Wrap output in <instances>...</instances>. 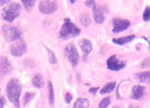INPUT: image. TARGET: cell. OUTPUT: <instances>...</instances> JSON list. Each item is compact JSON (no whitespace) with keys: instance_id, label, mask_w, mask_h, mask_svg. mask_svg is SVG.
I'll return each instance as SVG.
<instances>
[{"instance_id":"obj_16","label":"cell","mask_w":150,"mask_h":108,"mask_svg":"<svg viewBox=\"0 0 150 108\" xmlns=\"http://www.w3.org/2000/svg\"><path fill=\"white\" fill-rule=\"evenodd\" d=\"M136 77L138 80L141 82H150V72H144L137 73L136 74Z\"/></svg>"},{"instance_id":"obj_4","label":"cell","mask_w":150,"mask_h":108,"mask_svg":"<svg viewBox=\"0 0 150 108\" xmlns=\"http://www.w3.org/2000/svg\"><path fill=\"white\" fill-rule=\"evenodd\" d=\"M1 31H2V35L4 40L7 42H11V41L21 39V32L16 27L5 24L3 25Z\"/></svg>"},{"instance_id":"obj_13","label":"cell","mask_w":150,"mask_h":108,"mask_svg":"<svg viewBox=\"0 0 150 108\" xmlns=\"http://www.w3.org/2000/svg\"><path fill=\"white\" fill-rule=\"evenodd\" d=\"M145 94V87L142 85H135L132 88L131 99H140L144 97Z\"/></svg>"},{"instance_id":"obj_31","label":"cell","mask_w":150,"mask_h":108,"mask_svg":"<svg viewBox=\"0 0 150 108\" xmlns=\"http://www.w3.org/2000/svg\"><path fill=\"white\" fill-rule=\"evenodd\" d=\"M10 1H0V4L2 5V4H6V3H8Z\"/></svg>"},{"instance_id":"obj_2","label":"cell","mask_w":150,"mask_h":108,"mask_svg":"<svg viewBox=\"0 0 150 108\" xmlns=\"http://www.w3.org/2000/svg\"><path fill=\"white\" fill-rule=\"evenodd\" d=\"M81 29L75 24L70 21V19H64V24H62L61 30L59 32L60 38L64 40L75 38L80 35Z\"/></svg>"},{"instance_id":"obj_15","label":"cell","mask_w":150,"mask_h":108,"mask_svg":"<svg viewBox=\"0 0 150 108\" xmlns=\"http://www.w3.org/2000/svg\"><path fill=\"white\" fill-rule=\"evenodd\" d=\"M32 85L37 88H41L43 87L44 81L42 74H37L36 75L34 76L33 79H32Z\"/></svg>"},{"instance_id":"obj_21","label":"cell","mask_w":150,"mask_h":108,"mask_svg":"<svg viewBox=\"0 0 150 108\" xmlns=\"http://www.w3.org/2000/svg\"><path fill=\"white\" fill-rule=\"evenodd\" d=\"M48 91H49V96H48V99H49V103L51 104H54V87H53L51 82H48Z\"/></svg>"},{"instance_id":"obj_7","label":"cell","mask_w":150,"mask_h":108,"mask_svg":"<svg viewBox=\"0 0 150 108\" xmlns=\"http://www.w3.org/2000/svg\"><path fill=\"white\" fill-rule=\"evenodd\" d=\"M125 66V62L120 60L118 56L116 54L111 56L107 60V68L109 70L114 71V72H118V71L124 69Z\"/></svg>"},{"instance_id":"obj_1","label":"cell","mask_w":150,"mask_h":108,"mask_svg":"<svg viewBox=\"0 0 150 108\" xmlns=\"http://www.w3.org/2000/svg\"><path fill=\"white\" fill-rule=\"evenodd\" d=\"M7 97L9 100L16 107H20V95L21 93V85L17 79H12L7 85Z\"/></svg>"},{"instance_id":"obj_25","label":"cell","mask_w":150,"mask_h":108,"mask_svg":"<svg viewBox=\"0 0 150 108\" xmlns=\"http://www.w3.org/2000/svg\"><path fill=\"white\" fill-rule=\"evenodd\" d=\"M34 97H35V94L34 93H26V94L24 96V98H23V103H24V104H27Z\"/></svg>"},{"instance_id":"obj_29","label":"cell","mask_w":150,"mask_h":108,"mask_svg":"<svg viewBox=\"0 0 150 108\" xmlns=\"http://www.w3.org/2000/svg\"><path fill=\"white\" fill-rule=\"evenodd\" d=\"M4 104H5V99L3 97H0V108H3Z\"/></svg>"},{"instance_id":"obj_11","label":"cell","mask_w":150,"mask_h":108,"mask_svg":"<svg viewBox=\"0 0 150 108\" xmlns=\"http://www.w3.org/2000/svg\"><path fill=\"white\" fill-rule=\"evenodd\" d=\"M11 71V65L5 56L0 57V78L4 77Z\"/></svg>"},{"instance_id":"obj_28","label":"cell","mask_w":150,"mask_h":108,"mask_svg":"<svg viewBox=\"0 0 150 108\" xmlns=\"http://www.w3.org/2000/svg\"><path fill=\"white\" fill-rule=\"evenodd\" d=\"M98 90H99V87H93V88H91L89 90V92L91 94H93V95H95L96 94V93L98 92Z\"/></svg>"},{"instance_id":"obj_35","label":"cell","mask_w":150,"mask_h":108,"mask_svg":"<svg viewBox=\"0 0 150 108\" xmlns=\"http://www.w3.org/2000/svg\"><path fill=\"white\" fill-rule=\"evenodd\" d=\"M0 92H1V89H0Z\"/></svg>"},{"instance_id":"obj_9","label":"cell","mask_w":150,"mask_h":108,"mask_svg":"<svg viewBox=\"0 0 150 108\" xmlns=\"http://www.w3.org/2000/svg\"><path fill=\"white\" fill-rule=\"evenodd\" d=\"M113 29L112 32L114 33L122 32L128 29L130 25V21L127 19H121L119 18H114L112 19Z\"/></svg>"},{"instance_id":"obj_18","label":"cell","mask_w":150,"mask_h":108,"mask_svg":"<svg viewBox=\"0 0 150 108\" xmlns=\"http://www.w3.org/2000/svg\"><path fill=\"white\" fill-rule=\"evenodd\" d=\"M116 83L114 82H111L108 83L107 85H105L102 89L100 90V94H108V93H111L114 91V89L115 88Z\"/></svg>"},{"instance_id":"obj_27","label":"cell","mask_w":150,"mask_h":108,"mask_svg":"<svg viewBox=\"0 0 150 108\" xmlns=\"http://www.w3.org/2000/svg\"><path fill=\"white\" fill-rule=\"evenodd\" d=\"M72 100H73V96H72V94H70V93H67L65 95L66 103H67V104H69V103L71 102Z\"/></svg>"},{"instance_id":"obj_14","label":"cell","mask_w":150,"mask_h":108,"mask_svg":"<svg viewBox=\"0 0 150 108\" xmlns=\"http://www.w3.org/2000/svg\"><path fill=\"white\" fill-rule=\"evenodd\" d=\"M135 38H136V35H128V36L122 37V38H114L112 41L114 43V44H117V45L122 46V45H125V44H127V43L131 42L133 40H134Z\"/></svg>"},{"instance_id":"obj_17","label":"cell","mask_w":150,"mask_h":108,"mask_svg":"<svg viewBox=\"0 0 150 108\" xmlns=\"http://www.w3.org/2000/svg\"><path fill=\"white\" fill-rule=\"evenodd\" d=\"M89 107V101L87 99H79L73 105V108H88Z\"/></svg>"},{"instance_id":"obj_19","label":"cell","mask_w":150,"mask_h":108,"mask_svg":"<svg viewBox=\"0 0 150 108\" xmlns=\"http://www.w3.org/2000/svg\"><path fill=\"white\" fill-rule=\"evenodd\" d=\"M80 21L83 26H89L91 24V19L86 13H82L80 16Z\"/></svg>"},{"instance_id":"obj_5","label":"cell","mask_w":150,"mask_h":108,"mask_svg":"<svg viewBox=\"0 0 150 108\" xmlns=\"http://www.w3.org/2000/svg\"><path fill=\"white\" fill-rule=\"evenodd\" d=\"M85 4L88 7H92L94 19L98 24H102L105 19V10L100 6L97 5L95 1H86Z\"/></svg>"},{"instance_id":"obj_8","label":"cell","mask_w":150,"mask_h":108,"mask_svg":"<svg viewBox=\"0 0 150 108\" xmlns=\"http://www.w3.org/2000/svg\"><path fill=\"white\" fill-rule=\"evenodd\" d=\"M38 8L42 13L51 14L57 10L58 4L56 1H40Z\"/></svg>"},{"instance_id":"obj_26","label":"cell","mask_w":150,"mask_h":108,"mask_svg":"<svg viewBox=\"0 0 150 108\" xmlns=\"http://www.w3.org/2000/svg\"><path fill=\"white\" fill-rule=\"evenodd\" d=\"M142 68H147L150 67V57L144 59L142 63Z\"/></svg>"},{"instance_id":"obj_6","label":"cell","mask_w":150,"mask_h":108,"mask_svg":"<svg viewBox=\"0 0 150 108\" xmlns=\"http://www.w3.org/2000/svg\"><path fill=\"white\" fill-rule=\"evenodd\" d=\"M66 56L73 67L77 66L79 61V55L76 47L73 44H70L65 47L64 49Z\"/></svg>"},{"instance_id":"obj_33","label":"cell","mask_w":150,"mask_h":108,"mask_svg":"<svg viewBox=\"0 0 150 108\" xmlns=\"http://www.w3.org/2000/svg\"><path fill=\"white\" fill-rule=\"evenodd\" d=\"M144 39H145V40H146V41H148V43H149V49H150V42H149V41H148V40H147V39H146V38H144Z\"/></svg>"},{"instance_id":"obj_32","label":"cell","mask_w":150,"mask_h":108,"mask_svg":"<svg viewBox=\"0 0 150 108\" xmlns=\"http://www.w3.org/2000/svg\"><path fill=\"white\" fill-rule=\"evenodd\" d=\"M112 108H121V107H120V106H115V107H114Z\"/></svg>"},{"instance_id":"obj_20","label":"cell","mask_w":150,"mask_h":108,"mask_svg":"<svg viewBox=\"0 0 150 108\" xmlns=\"http://www.w3.org/2000/svg\"><path fill=\"white\" fill-rule=\"evenodd\" d=\"M21 2L23 3V7H24L25 10L26 12H30L32 10V8L35 6L36 1H26V0H22Z\"/></svg>"},{"instance_id":"obj_3","label":"cell","mask_w":150,"mask_h":108,"mask_svg":"<svg viewBox=\"0 0 150 108\" xmlns=\"http://www.w3.org/2000/svg\"><path fill=\"white\" fill-rule=\"evenodd\" d=\"M21 6L17 2H13L6 6L2 10L1 16L4 20L7 22H13L20 15Z\"/></svg>"},{"instance_id":"obj_24","label":"cell","mask_w":150,"mask_h":108,"mask_svg":"<svg viewBox=\"0 0 150 108\" xmlns=\"http://www.w3.org/2000/svg\"><path fill=\"white\" fill-rule=\"evenodd\" d=\"M143 19L145 21H149L150 20V7H146L143 13Z\"/></svg>"},{"instance_id":"obj_12","label":"cell","mask_w":150,"mask_h":108,"mask_svg":"<svg viewBox=\"0 0 150 108\" xmlns=\"http://www.w3.org/2000/svg\"><path fill=\"white\" fill-rule=\"evenodd\" d=\"M79 46H80L81 49L82 50V52H83V60L86 61V58L92 50L91 43L87 39H82L79 42Z\"/></svg>"},{"instance_id":"obj_22","label":"cell","mask_w":150,"mask_h":108,"mask_svg":"<svg viewBox=\"0 0 150 108\" xmlns=\"http://www.w3.org/2000/svg\"><path fill=\"white\" fill-rule=\"evenodd\" d=\"M47 51H48V59H49V62L51 64H56L57 63V60L56 58V56L54 54V51H51V49H49L48 48L45 47Z\"/></svg>"},{"instance_id":"obj_10","label":"cell","mask_w":150,"mask_h":108,"mask_svg":"<svg viewBox=\"0 0 150 108\" xmlns=\"http://www.w3.org/2000/svg\"><path fill=\"white\" fill-rule=\"evenodd\" d=\"M26 51V45L22 39L17 40L10 47V53L15 57L23 55Z\"/></svg>"},{"instance_id":"obj_23","label":"cell","mask_w":150,"mask_h":108,"mask_svg":"<svg viewBox=\"0 0 150 108\" xmlns=\"http://www.w3.org/2000/svg\"><path fill=\"white\" fill-rule=\"evenodd\" d=\"M110 103H111V99H110V97L104 98L100 102V103L99 108H107L110 104Z\"/></svg>"},{"instance_id":"obj_34","label":"cell","mask_w":150,"mask_h":108,"mask_svg":"<svg viewBox=\"0 0 150 108\" xmlns=\"http://www.w3.org/2000/svg\"><path fill=\"white\" fill-rule=\"evenodd\" d=\"M70 1V2H71L72 3V4H73V3H74L75 2V1Z\"/></svg>"},{"instance_id":"obj_30","label":"cell","mask_w":150,"mask_h":108,"mask_svg":"<svg viewBox=\"0 0 150 108\" xmlns=\"http://www.w3.org/2000/svg\"><path fill=\"white\" fill-rule=\"evenodd\" d=\"M128 108H139V107H138V106L136 105V104H130V105H129Z\"/></svg>"}]
</instances>
